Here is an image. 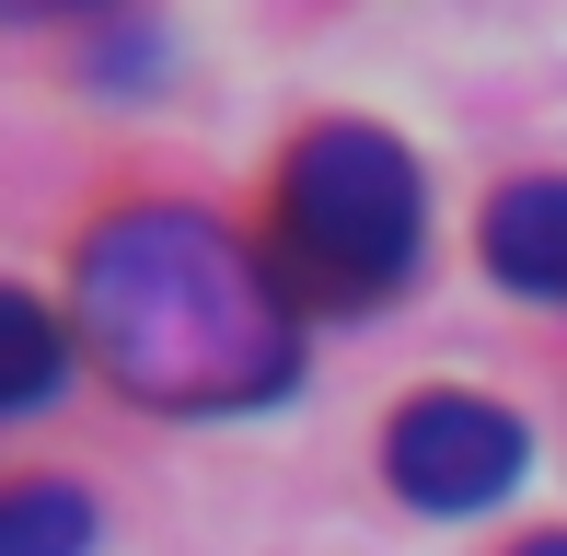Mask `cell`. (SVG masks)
<instances>
[{
  "label": "cell",
  "instance_id": "277c9868",
  "mask_svg": "<svg viewBox=\"0 0 567 556\" xmlns=\"http://www.w3.org/2000/svg\"><path fill=\"white\" fill-rule=\"evenodd\" d=\"M486 267L509 290L567 301V174H522V186L486 197Z\"/></svg>",
  "mask_w": 567,
  "mask_h": 556
},
{
  "label": "cell",
  "instance_id": "6da1fadb",
  "mask_svg": "<svg viewBox=\"0 0 567 556\" xmlns=\"http://www.w3.org/2000/svg\"><path fill=\"white\" fill-rule=\"evenodd\" d=\"M82 348L140 406H255L290 383V290L209 209H116L82 244Z\"/></svg>",
  "mask_w": 567,
  "mask_h": 556
},
{
  "label": "cell",
  "instance_id": "52a82bcc",
  "mask_svg": "<svg viewBox=\"0 0 567 556\" xmlns=\"http://www.w3.org/2000/svg\"><path fill=\"white\" fill-rule=\"evenodd\" d=\"M509 556H567V534H533V545H509Z\"/></svg>",
  "mask_w": 567,
  "mask_h": 556
},
{
  "label": "cell",
  "instance_id": "7a4b0ae2",
  "mask_svg": "<svg viewBox=\"0 0 567 556\" xmlns=\"http://www.w3.org/2000/svg\"><path fill=\"white\" fill-rule=\"evenodd\" d=\"M417 267V163L382 128H313L278 174V278L301 301H382Z\"/></svg>",
  "mask_w": 567,
  "mask_h": 556
},
{
  "label": "cell",
  "instance_id": "5b68a950",
  "mask_svg": "<svg viewBox=\"0 0 567 556\" xmlns=\"http://www.w3.org/2000/svg\"><path fill=\"white\" fill-rule=\"evenodd\" d=\"M59 371H70V337L47 325V301L0 290V406H35V394H59Z\"/></svg>",
  "mask_w": 567,
  "mask_h": 556
},
{
  "label": "cell",
  "instance_id": "3957f363",
  "mask_svg": "<svg viewBox=\"0 0 567 556\" xmlns=\"http://www.w3.org/2000/svg\"><path fill=\"white\" fill-rule=\"evenodd\" d=\"M382 464L417 511H486V498L522 487V418L486 406V394H417L382 441Z\"/></svg>",
  "mask_w": 567,
  "mask_h": 556
},
{
  "label": "cell",
  "instance_id": "8992f818",
  "mask_svg": "<svg viewBox=\"0 0 567 556\" xmlns=\"http://www.w3.org/2000/svg\"><path fill=\"white\" fill-rule=\"evenodd\" d=\"M93 511L70 487H0V556H82Z\"/></svg>",
  "mask_w": 567,
  "mask_h": 556
}]
</instances>
